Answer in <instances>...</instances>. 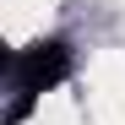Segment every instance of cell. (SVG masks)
I'll list each match as a JSON object with an SVG mask.
<instances>
[{"label": "cell", "instance_id": "obj_1", "mask_svg": "<svg viewBox=\"0 0 125 125\" xmlns=\"http://www.w3.org/2000/svg\"><path fill=\"white\" fill-rule=\"evenodd\" d=\"M76 71V49H71V38H33L27 49H11L6 54V76H11V93H22V98H44L54 93L60 82H71Z\"/></svg>", "mask_w": 125, "mask_h": 125}]
</instances>
